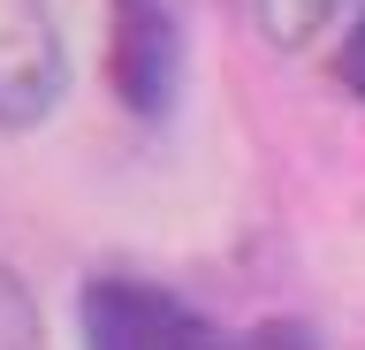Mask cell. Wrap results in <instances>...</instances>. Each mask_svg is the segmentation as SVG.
I'll return each instance as SVG.
<instances>
[{"label":"cell","instance_id":"cell-2","mask_svg":"<svg viewBox=\"0 0 365 350\" xmlns=\"http://www.w3.org/2000/svg\"><path fill=\"white\" fill-rule=\"evenodd\" d=\"M68 92V46L46 0H0V130H38Z\"/></svg>","mask_w":365,"mask_h":350},{"label":"cell","instance_id":"cell-7","mask_svg":"<svg viewBox=\"0 0 365 350\" xmlns=\"http://www.w3.org/2000/svg\"><path fill=\"white\" fill-rule=\"evenodd\" d=\"M342 76H350V92H365V16L350 31V46H342Z\"/></svg>","mask_w":365,"mask_h":350},{"label":"cell","instance_id":"cell-1","mask_svg":"<svg viewBox=\"0 0 365 350\" xmlns=\"http://www.w3.org/2000/svg\"><path fill=\"white\" fill-rule=\"evenodd\" d=\"M84 350H244L182 297L130 274H99L84 289Z\"/></svg>","mask_w":365,"mask_h":350},{"label":"cell","instance_id":"cell-6","mask_svg":"<svg viewBox=\"0 0 365 350\" xmlns=\"http://www.w3.org/2000/svg\"><path fill=\"white\" fill-rule=\"evenodd\" d=\"M244 350H319V343H312V335H304L297 320H267V327H259V335H251Z\"/></svg>","mask_w":365,"mask_h":350},{"label":"cell","instance_id":"cell-5","mask_svg":"<svg viewBox=\"0 0 365 350\" xmlns=\"http://www.w3.org/2000/svg\"><path fill=\"white\" fill-rule=\"evenodd\" d=\"M0 350H46V312L8 259H0Z\"/></svg>","mask_w":365,"mask_h":350},{"label":"cell","instance_id":"cell-4","mask_svg":"<svg viewBox=\"0 0 365 350\" xmlns=\"http://www.w3.org/2000/svg\"><path fill=\"white\" fill-rule=\"evenodd\" d=\"M251 8H259V24H267V38H274L282 53H304L319 31L350 8V0H251Z\"/></svg>","mask_w":365,"mask_h":350},{"label":"cell","instance_id":"cell-3","mask_svg":"<svg viewBox=\"0 0 365 350\" xmlns=\"http://www.w3.org/2000/svg\"><path fill=\"white\" fill-rule=\"evenodd\" d=\"M114 92L137 122H168L182 92V8L175 0H114Z\"/></svg>","mask_w":365,"mask_h":350}]
</instances>
